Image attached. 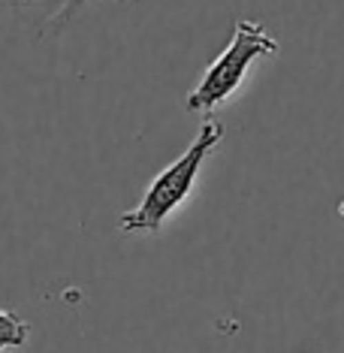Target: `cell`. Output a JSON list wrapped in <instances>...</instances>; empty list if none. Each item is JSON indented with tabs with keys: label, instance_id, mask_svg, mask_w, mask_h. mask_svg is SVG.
<instances>
[{
	"label": "cell",
	"instance_id": "obj_1",
	"mask_svg": "<svg viewBox=\"0 0 344 353\" xmlns=\"http://www.w3.org/2000/svg\"><path fill=\"white\" fill-rule=\"evenodd\" d=\"M221 139H223L221 121H205L199 127L196 139L188 145L185 154L175 157L163 172H157V179L148 184V190L142 194L139 203H136L130 212L121 214L118 232H124V236H133V232L157 236V232L163 230L166 218L190 196L199 170H203V163L209 160L212 151L221 145Z\"/></svg>",
	"mask_w": 344,
	"mask_h": 353
},
{
	"label": "cell",
	"instance_id": "obj_2",
	"mask_svg": "<svg viewBox=\"0 0 344 353\" xmlns=\"http://www.w3.org/2000/svg\"><path fill=\"white\" fill-rule=\"evenodd\" d=\"M275 52H278V39H272L260 21L239 19L230 46L209 63V70H205L196 88L190 91L188 112H199V115L214 112L221 103H227L239 91V85L245 82L254 61Z\"/></svg>",
	"mask_w": 344,
	"mask_h": 353
},
{
	"label": "cell",
	"instance_id": "obj_3",
	"mask_svg": "<svg viewBox=\"0 0 344 353\" xmlns=\"http://www.w3.org/2000/svg\"><path fill=\"white\" fill-rule=\"evenodd\" d=\"M10 3H15V6H34V3H52L54 10L49 12V19L43 21V28H39V37H58V34H63V28L70 25V21L76 19V12L82 10V6L88 3V0H10Z\"/></svg>",
	"mask_w": 344,
	"mask_h": 353
},
{
	"label": "cell",
	"instance_id": "obj_4",
	"mask_svg": "<svg viewBox=\"0 0 344 353\" xmlns=\"http://www.w3.org/2000/svg\"><path fill=\"white\" fill-rule=\"evenodd\" d=\"M28 339H30V323L28 320H21L19 314H12V311L0 308V353L25 347Z\"/></svg>",
	"mask_w": 344,
	"mask_h": 353
}]
</instances>
